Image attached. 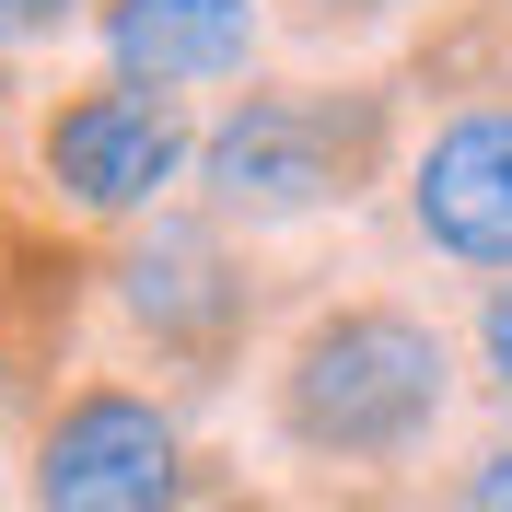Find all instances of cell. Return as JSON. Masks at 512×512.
Segmentation results:
<instances>
[{
    "label": "cell",
    "mask_w": 512,
    "mask_h": 512,
    "mask_svg": "<svg viewBox=\"0 0 512 512\" xmlns=\"http://www.w3.org/2000/svg\"><path fill=\"white\" fill-rule=\"evenodd\" d=\"M303 12H396V0H303Z\"/></svg>",
    "instance_id": "8fae6325"
},
{
    "label": "cell",
    "mask_w": 512,
    "mask_h": 512,
    "mask_svg": "<svg viewBox=\"0 0 512 512\" xmlns=\"http://www.w3.org/2000/svg\"><path fill=\"white\" fill-rule=\"evenodd\" d=\"M454 408V350L443 326L408 315V303H326L303 338L280 350V384H268V419H280L291 454L315 466H396L443 431Z\"/></svg>",
    "instance_id": "6da1fadb"
},
{
    "label": "cell",
    "mask_w": 512,
    "mask_h": 512,
    "mask_svg": "<svg viewBox=\"0 0 512 512\" xmlns=\"http://www.w3.org/2000/svg\"><path fill=\"white\" fill-rule=\"evenodd\" d=\"M82 12H94V0H0V59H12V47H47V35H70Z\"/></svg>",
    "instance_id": "ba28073f"
},
{
    "label": "cell",
    "mask_w": 512,
    "mask_h": 512,
    "mask_svg": "<svg viewBox=\"0 0 512 512\" xmlns=\"http://www.w3.org/2000/svg\"><path fill=\"white\" fill-rule=\"evenodd\" d=\"M454 512H512V443H489L466 478H454Z\"/></svg>",
    "instance_id": "9c48e42d"
},
{
    "label": "cell",
    "mask_w": 512,
    "mask_h": 512,
    "mask_svg": "<svg viewBox=\"0 0 512 512\" xmlns=\"http://www.w3.org/2000/svg\"><path fill=\"white\" fill-rule=\"evenodd\" d=\"M117 280H128V315L152 326V338H175V350H222L233 326H245V268L222 256L210 222H152L128 245Z\"/></svg>",
    "instance_id": "52a82bcc"
},
{
    "label": "cell",
    "mask_w": 512,
    "mask_h": 512,
    "mask_svg": "<svg viewBox=\"0 0 512 512\" xmlns=\"http://www.w3.org/2000/svg\"><path fill=\"white\" fill-rule=\"evenodd\" d=\"M384 152H396V105L373 82H350V94H326V82L245 94L233 117L198 128V198H210V222H245V233L315 222V210H350L373 187Z\"/></svg>",
    "instance_id": "7a4b0ae2"
},
{
    "label": "cell",
    "mask_w": 512,
    "mask_h": 512,
    "mask_svg": "<svg viewBox=\"0 0 512 512\" xmlns=\"http://www.w3.org/2000/svg\"><path fill=\"white\" fill-rule=\"evenodd\" d=\"M35 163H47V187H59L70 210H94V222H140V210H163V187L198 163V128H187V105H175V94L82 82V94L47 105Z\"/></svg>",
    "instance_id": "277c9868"
},
{
    "label": "cell",
    "mask_w": 512,
    "mask_h": 512,
    "mask_svg": "<svg viewBox=\"0 0 512 512\" xmlns=\"http://www.w3.org/2000/svg\"><path fill=\"white\" fill-rule=\"evenodd\" d=\"M94 35H105V82L187 105L198 82H245L256 70L268 12L256 0H94Z\"/></svg>",
    "instance_id": "8992f818"
},
{
    "label": "cell",
    "mask_w": 512,
    "mask_h": 512,
    "mask_svg": "<svg viewBox=\"0 0 512 512\" xmlns=\"http://www.w3.org/2000/svg\"><path fill=\"white\" fill-rule=\"evenodd\" d=\"M478 361H489V384L512 396V280H489V303H478Z\"/></svg>",
    "instance_id": "30bf717a"
},
{
    "label": "cell",
    "mask_w": 512,
    "mask_h": 512,
    "mask_svg": "<svg viewBox=\"0 0 512 512\" xmlns=\"http://www.w3.org/2000/svg\"><path fill=\"white\" fill-rule=\"evenodd\" d=\"M408 222L431 256L512 280V105H466L408 152Z\"/></svg>",
    "instance_id": "5b68a950"
},
{
    "label": "cell",
    "mask_w": 512,
    "mask_h": 512,
    "mask_svg": "<svg viewBox=\"0 0 512 512\" xmlns=\"http://www.w3.org/2000/svg\"><path fill=\"white\" fill-rule=\"evenodd\" d=\"M187 431L140 384H70L35 419L24 501L35 512H187Z\"/></svg>",
    "instance_id": "3957f363"
}]
</instances>
